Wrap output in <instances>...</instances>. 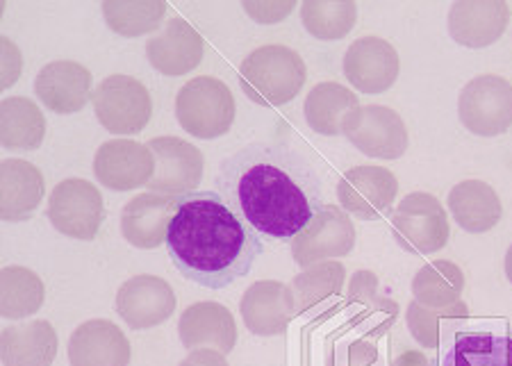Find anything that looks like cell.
<instances>
[{"label": "cell", "instance_id": "d6986e66", "mask_svg": "<svg viewBox=\"0 0 512 366\" xmlns=\"http://www.w3.org/2000/svg\"><path fill=\"white\" fill-rule=\"evenodd\" d=\"M178 198L146 191L123 205L121 232L135 248H158L167 241L169 226L176 214Z\"/></svg>", "mask_w": 512, "mask_h": 366}, {"label": "cell", "instance_id": "cb8c5ba5", "mask_svg": "<svg viewBox=\"0 0 512 366\" xmlns=\"http://www.w3.org/2000/svg\"><path fill=\"white\" fill-rule=\"evenodd\" d=\"M510 7L506 3H453L449 32L460 46L485 48L499 41L508 28Z\"/></svg>", "mask_w": 512, "mask_h": 366}, {"label": "cell", "instance_id": "9a60e30c", "mask_svg": "<svg viewBox=\"0 0 512 366\" xmlns=\"http://www.w3.org/2000/svg\"><path fill=\"white\" fill-rule=\"evenodd\" d=\"M399 71V53L381 37H362L344 53V76L360 94H385L399 78Z\"/></svg>", "mask_w": 512, "mask_h": 366}, {"label": "cell", "instance_id": "2e32d148", "mask_svg": "<svg viewBox=\"0 0 512 366\" xmlns=\"http://www.w3.org/2000/svg\"><path fill=\"white\" fill-rule=\"evenodd\" d=\"M117 312L130 330H151L176 312V294L167 280L144 273L123 282L117 294Z\"/></svg>", "mask_w": 512, "mask_h": 366}, {"label": "cell", "instance_id": "4316f807", "mask_svg": "<svg viewBox=\"0 0 512 366\" xmlns=\"http://www.w3.org/2000/svg\"><path fill=\"white\" fill-rule=\"evenodd\" d=\"M358 105V94L340 82H319L317 87L305 96V121L308 126L324 137L342 135L344 116L353 112Z\"/></svg>", "mask_w": 512, "mask_h": 366}, {"label": "cell", "instance_id": "6da1fadb", "mask_svg": "<svg viewBox=\"0 0 512 366\" xmlns=\"http://www.w3.org/2000/svg\"><path fill=\"white\" fill-rule=\"evenodd\" d=\"M219 194L264 239L294 241L324 207V189L303 153L255 141L228 155L217 171Z\"/></svg>", "mask_w": 512, "mask_h": 366}, {"label": "cell", "instance_id": "f1b7e54d", "mask_svg": "<svg viewBox=\"0 0 512 366\" xmlns=\"http://www.w3.org/2000/svg\"><path fill=\"white\" fill-rule=\"evenodd\" d=\"M46 289L35 271L26 266H5L0 273V314L5 319H26L44 305Z\"/></svg>", "mask_w": 512, "mask_h": 366}, {"label": "cell", "instance_id": "f546056e", "mask_svg": "<svg viewBox=\"0 0 512 366\" xmlns=\"http://www.w3.org/2000/svg\"><path fill=\"white\" fill-rule=\"evenodd\" d=\"M465 287V276L453 262H431L417 271L412 280V294L428 310L456 305Z\"/></svg>", "mask_w": 512, "mask_h": 366}, {"label": "cell", "instance_id": "ffe728a7", "mask_svg": "<svg viewBox=\"0 0 512 366\" xmlns=\"http://www.w3.org/2000/svg\"><path fill=\"white\" fill-rule=\"evenodd\" d=\"M35 94L55 114H76L92 98V73L71 60L46 64L35 78Z\"/></svg>", "mask_w": 512, "mask_h": 366}, {"label": "cell", "instance_id": "d4e9b609", "mask_svg": "<svg viewBox=\"0 0 512 366\" xmlns=\"http://www.w3.org/2000/svg\"><path fill=\"white\" fill-rule=\"evenodd\" d=\"M57 348H60L57 332L44 319L5 328L0 337L3 366H51Z\"/></svg>", "mask_w": 512, "mask_h": 366}, {"label": "cell", "instance_id": "4fadbf2b", "mask_svg": "<svg viewBox=\"0 0 512 366\" xmlns=\"http://www.w3.org/2000/svg\"><path fill=\"white\" fill-rule=\"evenodd\" d=\"M148 148L155 155V176L148 189L173 198L194 194L203 180V153L180 137H155L148 141Z\"/></svg>", "mask_w": 512, "mask_h": 366}, {"label": "cell", "instance_id": "ba28073f", "mask_svg": "<svg viewBox=\"0 0 512 366\" xmlns=\"http://www.w3.org/2000/svg\"><path fill=\"white\" fill-rule=\"evenodd\" d=\"M462 126L478 137H499L512 128V85L501 76H476L460 91Z\"/></svg>", "mask_w": 512, "mask_h": 366}, {"label": "cell", "instance_id": "9c48e42d", "mask_svg": "<svg viewBox=\"0 0 512 366\" xmlns=\"http://www.w3.org/2000/svg\"><path fill=\"white\" fill-rule=\"evenodd\" d=\"M342 135L360 153L376 160H399L408 151V128L399 112L385 105L355 107L344 116Z\"/></svg>", "mask_w": 512, "mask_h": 366}, {"label": "cell", "instance_id": "74e56055", "mask_svg": "<svg viewBox=\"0 0 512 366\" xmlns=\"http://www.w3.org/2000/svg\"><path fill=\"white\" fill-rule=\"evenodd\" d=\"M506 276L512 282V246L508 248V253H506Z\"/></svg>", "mask_w": 512, "mask_h": 366}, {"label": "cell", "instance_id": "603a6c76", "mask_svg": "<svg viewBox=\"0 0 512 366\" xmlns=\"http://www.w3.org/2000/svg\"><path fill=\"white\" fill-rule=\"evenodd\" d=\"M44 176L26 160L0 164V214L7 223L28 221L44 198Z\"/></svg>", "mask_w": 512, "mask_h": 366}, {"label": "cell", "instance_id": "8d00e7d4", "mask_svg": "<svg viewBox=\"0 0 512 366\" xmlns=\"http://www.w3.org/2000/svg\"><path fill=\"white\" fill-rule=\"evenodd\" d=\"M392 366H435L421 351H408L401 357H396Z\"/></svg>", "mask_w": 512, "mask_h": 366}, {"label": "cell", "instance_id": "e0dca14e", "mask_svg": "<svg viewBox=\"0 0 512 366\" xmlns=\"http://www.w3.org/2000/svg\"><path fill=\"white\" fill-rule=\"evenodd\" d=\"M239 310L246 328L258 337L283 335L294 314H299L292 289L276 280H260L246 289Z\"/></svg>", "mask_w": 512, "mask_h": 366}, {"label": "cell", "instance_id": "7402d4cb", "mask_svg": "<svg viewBox=\"0 0 512 366\" xmlns=\"http://www.w3.org/2000/svg\"><path fill=\"white\" fill-rule=\"evenodd\" d=\"M205 41L185 19H171L158 37L148 39L146 57L162 76L178 78L203 60Z\"/></svg>", "mask_w": 512, "mask_h": 366}, {"label": "cell", "instance_id": "5bb4252c", "mask_svg": "<svg viewBox=\"0 0 512 366\" xmlns=\"http://www.w3.org/2000/svg\"><path fill=\"white\" fill-rule=\"evenodd\" d=\"M94 173L98 182L112 191L148 187L155 176V155L148 144H139V141H105L96 153Z\"/></svg>", "mask_w": 512, "mask_h": 366}, {"label": "cell", "instance_id": "7c38bea8", "mask_svg": "<svg viewBox=\"0 0 512 366\" xmlns=\"http://www.w3.org/2000/svg\"><path fill=\"white\" fill-rule=\"evenodd\" d=\"M355 246V226L351 216L340 205H324L308 226L292 241L294 262L310 269V266L344 257Z\"/></svg>", "mask_w": 512, "mask_h": 366}, {"label": "cell", "instance_id": "8992f818", "mask_svg": "<svg viewBox=\"0 0 512 366\" xmlns=\"http://www.w3.org/2000/svg\"><path fill=\"white\" fill-rule=\"evenodd\" d=\"M396 244L410 255H433L449 241V216L435 196L415 191L392 212Z\"/></svg>", "mask_w": 512, "mask_h": 366}, {"label": "cell", "instance_id": "277c9868", "mask_svg": "<svg viewBox=\"0 0 512 366\" xmlns=\"http://www.w3.org/2000/svg\"><path fill=\"white\" fill-rule=\"evenodd\" d=\"M308 78L303 57L289 46L269 44L244 57L239 66V82L244 94L262 107L292 103L301 94Z\"/></svg>", "mask_w": 512, "mask_h": 366}, {"label": "cell", "instance_id": "1f68e13d", "mask_svg": "<svg viewBox=\"0 0 512 366\" xmlns=\"http://www.w3.org/2000/svg\"><path fill=\"white\" fill-rule=\"evenodd\" d=\"M344 285V266L340 262H321L305 269L296 276L289 289H292L296 310L305 312L308 307L317 305L328 296H335Z\"/></svg>", "mask_w": 512, "mask_h": 366}, {"label": "cell", "instance_id": "3957f363", "mask_svg": "<svg viewBox=\"0 0 512 366\" xmlns=\"http://www.w3.org/2000/svg\"><path fill=\"white\" fill-rule=\"evenodd\" d=\"M435 366H512V323L501 316H444Z\"/></svg>", "mask_w": 512, "mask_h": 366}, {"label": "cell", "instance_id": "30bf717a", "mask_svg": "<svg viewBox=\"0 0 512 366\" xmlns=\"http://www.w3.org/2000/svg\"><path fill=\"white\" fill-rule=\"evenodd\" d=\"M48 219L62 235L92 241L105 219L101 191L82 178L62 180L48 196Z\"/></svg>", "mask_w": 512, "mask_h": 366}, {"label": "cell", "instance_id": "484cf974", "mask_svg": "<svg viewBox=\"0 0 512 366\" xmlns=\"http://www.w3.org/2000/svg\"><path fill=\"white\" fill-rule=\"evenodd\" d=\"M449 212L462 230L481 235L499 226L503 207L501 198L483 180H465L449 191Z\"/></svg>", "mask_w": 512, "mask_h": 366}, {"label": "cell", "instance_id": "4dcf8cb0", "mask_svg": "<svg viewBox=\"0 0 512 366\" xmlns=\"http://www.w3.org/2000/svg\"><path fill=\"white\" fill-rule=\"evenodd\" d=\"M301 19L305 30L321 41H340L355 26L358 7L355 3H321L308 0L301 5Z\"/></svg>", "mask_w": 512, "mask_h": 366}, {"label": "cell", "instance_id": "83f0119b", "mask_svg": "<svg viewBox=\"0 0 512 366\" xmlns=\"http://www.w3.org/2000/svg\"><path fill=\"white\" fill-rule=\"evenodd\" d=\"M46 137L44 112L23 96H10L0 105V141L7 151H35Z\"/></svg>", "mask_w": 512, "mask_h": 366}, {"label": "cell", "instance_id": "d590c367", "mask_svg": "<svg viewBox=\"0 0 512 366\" xmlns=\"http://www.w3.org/2000/svg\"><path fill=\"white\" fill-rule=\"evenodd\" d=\"M178 366H228L226 355L212 348H198V351L189 353Z\"/></svg>", "mask_w": 512, "mask_h": 366}, {"label": "cell", "instance_id": "e575fe53", "mask_svg": "<svg viewBox=\"0 0 512 366\" xmlns=\"http://www.w3.org/2000/svg\"><path fill=\"white\" fill-rule=\"evenodd\" d=\"M292 3H283V5H274V3H244V10L249 12L255 21L260 23H280L285 19V16L292 12Z\"/></svg>", "mask_w": 512, "mask_h": 366}, {"label": "cell", "instance_id": "44dd1931", "mask_svg": "<svg viewBox=\"0 0 512 366\" xmlns=\"http://www.w3.org/2000/svg\"><path fill=\"white\" fill-rule=\"evenodd\" d=\"M178 335L185 348H212L228 355L237 344V326L226 305L203 301L189 305L180 314Z\"/></svg>", "mask_w": 512, "mask_h": 366}, {"label": "cell", "instance_id": "5b68a950", "mask_svg": "<svg viewBox=\"0 0 512 366\" xmlns=\"http://www.w3.org/2000/svg\"><path fill=\"white\" fill-rule=\"evenodd\" d=\"M176 119L185 132L198 139L226 135L235 121V98L230 87L210 76L189 80L176 96Z\"/></svg>", "mask_w": 512, "mask_h": 366}, {"label": "cell", "instance_id": "52a82bcc", "mask_svg": "<svg viewBox=\"0 0 512 366\" xmlns=\"http://www.w3.org/2000/svg\"><path fill=\"white\" fill-rule=\"evenodd\" d=\"M96 119L112 135H137L153 116V98L142 82L123 76H107L92 94Z\"/></svg>", "mask_w": 512, "mask_h": 366}, {"label": "cell", "instance_id": "d6a6232c", "mask_svg": "<svg viewBox=\"0 0 512 366\" xmlns=\"http://www.w3.org/2000/svg\"><path fill=\"white\" fill-rule=\"evenodd\" d=\"M107 26L123 37H139L155 30L167 14L164 3H103Z\"/></svg>", "mask_w": 512, "mask_h": 366}, {"label": "cell", "instance_id": "ac0fdd59", "mask_svg": "<svg viewBox=\"0 0 512 366\" xmlns=\"http://www.w3.org/2000/svg\"><path fill=\"white\" fill-rule=\"evenodd\" d=\"M71 366H130L132 346L119 326L107 319H92L73 330L69 337Z\"/></svg>", "mask_w": 512, "mask_h": 366}, {"label": "cell", "instance_id": "8fae6325", "mask_svg": "<svg viewBox=\"0 0 512 366\" xmlns=\"http://www.w3.org/2000/svg\"><path fill=\"white\" fill-rule=\"evenodd\" d=\"M399 180L385 166H353L337 182L342 210L360 221H381L392 214Z\"/></svg>", "mask_w": 512, "mask_h": 366}, {"label": "cell", "instance_id": "836d02e7", "mask_svg": "<svg viewBox=\"0 0 512 366\" xmlns=\"http://www.w3.org/2000/svg\"><path fill=\"white\" fill-rule=\"evenodd\" d=\"M437 316H440L437 310H428V307L419 305L417 301L410 303L408 326L412 330V337H415L421 346H437V335H440V321H437Z\"/></svg>", "mask_w": 512, "mask_h": 366}, {"label": "cell", "instance_id": "7a4b0ae2", "mask_svg": "<svg viewBox=\"0 0 512 366\" xmlns=\"http://www.w3.org/2000/svg\"><path fill=\"white\" fill-rule=\"evenodd\" d=\"M167 248L180 276L205 289L235 285L264 253L262 237L217 191L178 198Z\"/></svg>", "mask_w": 512, "mask_h": 366}]
</instances>
